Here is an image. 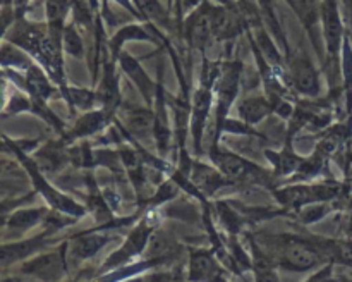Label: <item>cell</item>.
Returning a JSON list of instances; mask_svg holds the SVG:
<instances>
[{"mask_svg": "<svg viewBox=\"0 0 352 282\" xmlns=\"http://www.w3.org/2000/svg\"><path fill=\"white\" fill-rule=\"evenodd\" d=\"M217 14H219V7H213L210 2H203L201 6L188 14L184 31L186 38L192 47L203 48L215 34Z\"/></svg>", "mask_w": 352, "mask_h": 282, "instance_id": "1", "label": "cell"}, {"mask_svg": "<svg viewBox=\"0 0 352 282\" xmlns=\"http://www.w3.org/2000/svg\"><path fill=\"white\" fill-rule=\"evenodd\" d=\"M318 253L309 243L296 237H284L280 244V265L291 270H309L318 263Z\"/></svg>", "mask_w": 352, "mask_h": 282, "instance_id": "2", "label": "cell"}, {"mask_svg": "<svg viewBox=\"0 0 352 282\" xmlns=\"http://www.w3.org/2000/svg\"><path fill=\"white\" fill-rule=\"evenodd\" d=\"M323 34H325L327 50L329 54L337 55L344 43V26L340 17L337 0H323L322 3Z\"/></svg>", "mask_w": 352, "mask_h": 282, "instance_id": "3", "label": "cell"}, {"mask_svg": "<svg viewBox=\"0 0 352 282\" xmlns=\"http://www.w3.org/2000/svg\"><path fill=\"white\" fill-rule=\"evenodd\" d=\"M291 78L298 91L305 93V95H316L320 91L318 72L308 58L298 57L292 61Z\"/></svg>", "mask_w": 352, "mask_h": 282, "instance_id": "4", "label": "cell"}, {"mask_svg": "<svg viewBox=\"0 0 352 282\" xmlns=\"http://www.w3.org/2000/svg\"><path fill=\"white\" fill-rule=\"evenodd\" d=\"M64 257L60 253H48L28 261L23 267L24 274L36 275L40 279H58L64 274Z\"/></svg>", "mask_w": 352, "mask_h": 282, "instance_id": "5", "label": "cell"}, {"mask_svg": "<svg viewBox=\"0 0 352 282\" xmlns=\"http://www.w3.org/2000/svg\"><path fill=\"white\" fill-rule=\"evenodd\" d=\"M210 105H212V89L210 86H201L195 95V103H192V117L191 126L192 134L196 140V150H199V143H201L203 127H205V120L208 117Z\"/></svg>", "mask_w": 352, "mask_h": 282, "instance_id": "6", "label": "cell"}, {"mask_svg": "<svg viewBox=\"0 0 352 282\" xmlns=\"http://www.w3.org/2000/svg\"><path fill=\"white\" fill-rule=\"evenodd\" d=\"M213 160H215V164L219 165L222 174L227 175V177L243 179L253 174L254 171V167L250 162L237 157V155L227 153V151H217V153H213Z\"/></svg>", "mask_w": 352, "mask_h": 282, "instance_id": "7", "label": "cell"}, {"mask_svg": "<svg viewBox=\"0 0 352 282\" xmlns=\"http://www.w3.org/2000/svg\"><path fill=\"white\" fill-rule=\"evenodd\" d=\"M150 234H151V229H148L146 226L138 227V229L129 236L127 243L124 244L119 251H116V253L112 254V258H110L107 265H119L122 263V261L129 260V258L134 257V254L141 253V251L144 250V246H146Z\"/></svg>", "mask_w": 352, "mask_h": 282, "instance_id": "8", "label": "cell"}, {"mask_svg": "<svg viewBox=\"0 0 352 282\" xmlns=\"http://www.w3.org/2000/svg\"><path fill=\"white\" fill-rule=\"evenodd\" d=\"M219 274L215 260L206 251H196L191 257V279L203 281V279H213Z\"/></svg>", "mask_w": 352, "mask_h": 282, "instance_id": "9", "label": "cell"}, {"mask_svg": "<svg viewBox=\"0 0 352 282\" xmlns=\"http://www.w3.org/2000/svg\"><path fill=\"white\" fill-rule=\"evenodd\" d=\"M43 239L41 237H34V239L26 241V243H16V244H3L2 246V263L9 265L12 261L26 258L28 254L34 253L38 248L41 246Z\"/></svg>", "mask_w": 352, "mask_h": 282, "instance_id": "10", "label": "cell"}, {"mask_svg": "<svg viewBox=\"0 0 352 282\" xmlns=\"http://www.w3.org/2000/svg\"><path fill=\"white\" fill-rule=\"evenodd\" d=\"M26 86H28V91L31 93V96H33L36 102H43L52 91L50 85H48V79L45 78L41 69H38L36 65H30V67H28Z\"/></svg>", "mask_w": 352, "mask_h": 282, "instance_id": "11", "label": "cell"}, {"mask_svg": "<svg viewBox=\"0 0 352 282\" xmlns=\"http://www.w3.org/2000/svg\"><path fill=\"white\" fill-rule=\"evenodd\" d=\"M241 117L246 120L248 124L260 122L268 112H270V103L267 102L261 96H251V98H246L239 105Z\"/></svg>", "mask_w": 352, "mask_h": 282, "instance_id": "12", "label": "cell"}, {"mask_svg": "<svg viewBox=\"0 0 352 282\" xmlns=\"http://www.w3.org/2000/svg\"><path fill=\"white\" fill-rule=\"evenodd\" d=\"M107 243V236L102 234H85L74 241V254L79 258H89L103 248Z\"/></svg>", "mask_w": 352, "mask_h": 282, "instance_id": "13", "label": "cell"}, {"mask_svg": "<svg viewBox=\"0 0 352 282\" xmlns=\"http://www.w3.org/2000/svg\"><path fill=\"white\" fill-rule=\"evenodd\" d=\"M155 126V116H151L148 110H134L127 117V127H129L131 133H134L136 136H146L151 131V127Z\"/></svg>", "mask_w": 352, "mask_h": 282, "instance_id": "14", "label": "cell"}, {"mask_svg": "<svg viewBox=\"0 0 352 282\" xmlns=\"http://www.w3.org/2000/svg\"><path fill=\"white\" fill-rule=\"evenodd\" d=\"M131 40H150V34H148L143 28L138 26V24H127L122 30L117 31V33L113 34V38H110V47H112L117 54V52L120 50V47H122V43Z\"/></svg>", "mask_w": 352, "mask_h": 282, "instance_id": "15", "label": "cell"}, {"mask_svg": "<svg viewBox=\"0 0 352 282\" xmlns=\"http://www.w3.org/2000/svg\"><path fill=\"white\" fill-rule=\"evenodd\" d=\"M45 215L43 208H30V210H19V212L12 213V215L7 219V226L16 227V229H26V227L34 226V224L40 222Z\"/></svg>", "mask_w": 352, "mask_h": 282, "instance_id": "16", "label": "cell"}, {"mask_svg": "<svg viewBox=\"0 0 352 282\" xmlns=\"http://www.w3.org/2000/svg\"><path fill=\"white\" fill-rule=\"evenodd\" d=\"M62 48L72 57H82L85 55V45H82L81 34L78 33L74 24H69L62 31Z\"/></svg>", "mask_w": 352, "mask_h": 282, "instance_id": "17", "label": "cell"}, {"mask_svg": "<svg viewBox=\"0 0 352 282\" xmlns=\"http://www.w3.org/2000/svg\"><path fill=\"white\" fill-rule=\"evenodd\" d=\"M120 64H122L124 71H126L127 74H129L131 78H133L134 81L138 83V86H140L141 91H143L144 95H148V88H150V79H148V76L144 74V71L141 69L140 62L134 61L131 55L122 54V55H120Z\"/></svg>", "mask_w": 352, "mask_h": 282, "instance_id": "18", "label": "cell"}, {"mask_svg": "<svg viewBox=\"0 0 352 282\" xmlns=\"http://www.w3.org/2000/svg\"><path fill=\"white\" fill-rule=\"evenodd\" d=\"M69 0H47L45 2V9H47V19L48 26L60 28L64 24L65 17L69 14Z\"/></svg>", "mask_w": 352, "mask_h": 282, "instance_id": "19", "label": "cell"}, {"mask_svg": "<svg viewBox=\"0 0 352 282\" xmlns=\"http://www.w3.org/2000/svg\"><path fill=\"white\" fill-rule=\"evenodd\" d=\"M107 122V113L105 112H93L88 113L86 117H82L79 120V124L76 126L74 134L76 136H86V134H93L95 131H98L100 127L105 126Z\"/></svg>", "mask_w": 352, "mask_h": 282, "instance_id": "20", "label": "cell"}, {"mask_svg": "<svg viewBox=\"0 0 352 282\" xmlns=\"http://www.w3.org/2000/svg\"><path fill=\"white\" fill-rule=\"evenodd\" d=\"M95 93L88 91V89H79V88H69V93H67V98L71 100V103L74 107H79V109L82 110H88L91 109L93 103H95L96 100Z\"/></svg>", "mask_w": 352, "mask_h": 282, "instance_id": "21", "label": "cell"}, {"mask_svg": "<svg viewBox=\"0 0 352 282\" xmlns=\"http://www.w3.org/2000/svg\"><path fill=\"white\" fill-rule=\"evenodd\" d=\"M136 2L140 3L141 10H143L150 19L160 21L165 17V10L164 7H162L160 0H136Z\"/></svg>", "mask_w": 352, "mask_h": 282, "instance_id": "22", "label": "cell"}, {"mask_svg": "<svg viewBox=\"0 0 352 282\" xmlns=\"http://www.w3.org/2000/svg\"><path fill=\"white\" fill-rule=\"evenodd\" d=\"M333 257L339 261L352 267V243H337L333 244Z\"/></svg>", "mask_w": 352, "mask_h": 282, "instance_id": "23", "label": "cell"}, {"mask_svg": "<svg viewBox=\"0 0 352 282\" xmlns=\"http://www.w3.org/2000/svg\"><path fill=\"white\" fill-rule=\"evenodd\" d=\"M203 2H205V0H181V7L184 12H191V10H195L196 7L201 6Z\"/></svg>", "mask_w": 352, "mask_h": 282, "instance_id": "24", "label": "cell"}, {"mask_svg": "<svg viewBox=\"0 0 352 282\" xmlns=\"http://www.w3.org/2000/svg\"><path fill=\"white\" fill-rule=\"evenodd\" d=\"M30 2H31V0H14V6L12 7L17 10V14H19V16H21V14L24 12V9H26V7L30 6Z\"/></svg>", "mask_w": 352, "mask_h": 282, "instance_id": "25", "label": "cell"}, {"mask_svg": "<svg viewBox=\"0 0 352 282\" xmlns=\"http://www.w3.org/2000/svg\"><path fill=\"white\" fill-rule=\"evenodd\" d=\"M213 2L220 3V6H229V3L232 2V0H213Z\"/></svg>", "mask_w": 352, "mask_h": 282, "instance_id": "26", "label": "cell"}]
</instances>
